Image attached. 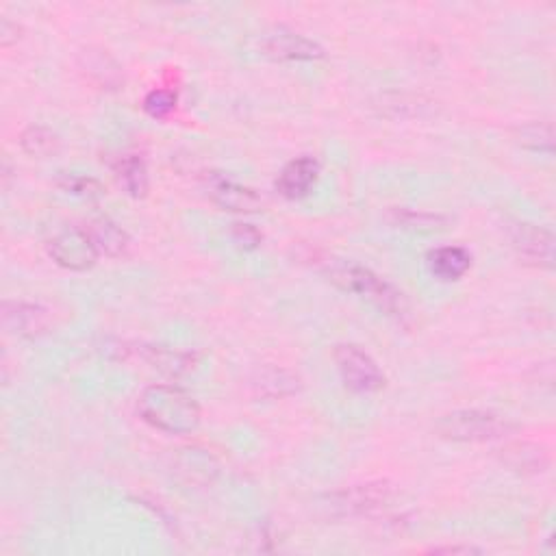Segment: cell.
<instances>
[{
  "instance_id": "obj_1",
  "label": "cell",
  "mask_w": 556,
  "mask_h": 556,
  "mask_svg": "<svg viewBox=\"0 0 556 556\" xmlns=\"http://www.w3.org/2000/svg\"><path fill=\"white\" fill-rule=\"evenodd\" d=\"M142 420L166 435H189L200 426L198 402L176 385H150L137 400Z\"/></svg>"
},
{
  "instance_id": "obj_2",
  "label": "cell",
  "mask_w": 556,
  "mask_h": 556,
  "mask_svg": "<svg viewBox=\"0 0 556 556\" xmlns=\"http://www.w3.org/2000/svg\"><path fill=\"white\" fill-rule=\"evenodd\" d=\"M328 281L344 289L348 294H355L363 300H368L376 309L385 311L394 318H404L409 311L407 298L394 285H389L385 278L374 274L372 270L363 268L357 263H333L326 270Z\"/></svg>"
},
{
  "instance_id": "obj_3",
  "label": "cell",
  "mask_w": 556,
  "mask_h": 556,
  "mask_svg": "<svg viewBox=\"0 0 556 556\" xmlns=\"http://www.w3.org/2000/svg\"><path fill=\"white\" fill-rule=\"evenodd\" d=\"M513 428L515 426L509 424L498 413L480 409L452 411L437 422V433L441 437L450 441H461V444H487V441H498L507 437Z\"/></svg>"
},
{
  "instance_id": "obj_4",
  "label": "cell",
  "mask_w": 556,
  "mask_h": 556,
  "mask_svg": "<svg viewBox=\"0 0 556 556\" xmlns=\"http://www.w3.org/2000/svg\"><path fill=\"white\" fill-rule=\"evenodd\" d=\"M335 363L341 381H344V385L350 391H357V394H374V391H381L385 387V374L368 352H363L359 346H337Z\"/></svg>"
},
{
  "instance_id": "obj_5",
  "label": "cell",
  "mask_w": 556,
  "mask_h": 556,
  "mask_svg": "<svg viewBox=\"0 0 556 556\" xmlns=\"http://www.w3.org/2000/svg\"><path fill=\"white\" fill-rule=\"evenodd\" d=\"M48 255L61 268L72 270V272H85L94 268L98 259V248L92 242L87 229H79V226H68V229L59 231L53 239L48 242Z\"/></svg>"
},
{
  "instance_id": "obj_6",
  "label": "cell",
  "mask_w": 556,
  "mask_h": 556,
  "mask_svg": "<svg viewBox=\"0 0 556 556\" xmlns=\"http://www.w3.org/2000/svg\"><path fill=\"white\" fill-rule=\"evenodd\" d=\"M257 50L274 61H315L324 57V48L318 42L287 29H274L261 35Z\"/></svg>"
},
{
  "instance_id": "obj_7",
  "label": "cell",
  "mask_w": 556,
  "mask_h": 556,
  "mask_svg": "<svg viewBox=\"0 0 556 556\" xmlns=\"http://www.w3.org/2000/svg\"><path fill=\"white\" fill-rule=\"evenodd\" d=\"M511 246L524 263L550 270L554 265V235L541 226L517 222L509 231Z\"/></svg>"
},
{
  "instance_id": "obj_8",
  "label": "cell",
  "mask_w": 556,
  "mask_h": 556,
  "mask_svg": "<svg viewBox=\"0 0 556 556\" xmlns=\"http://www.w3.org/2000/svg\"><path fill=\"white\" fill-rule=\"evenodd\" d=\"M389 500H391V487L387 483L359 485L328 496L326 509L333 515H361L385 507Z\"/></svg>"
},
{
  "instance_id": "obj_9",
  "label": "cell",
  "mask_w": 556,
  "mask_h": 556,
  "mask_svg": "<svg viewBox=\"0 0 556 556\" xmlns=\"http://www.w3.org/2000/svg\"><path fill=\"white\" fill-rule=\"evenodd\" d=\"M120 357H137L142 363H146L150 370H155L163 376L179 378L192 372L196 368V357L189 352H179L161 346H135V348H118Z\"/></svg>"
},
{
  "instance_id": "obj_10",
  "label": "cell",
  "mask_w": 556,
  "mask_h": 556,
  "mask_svg": "<svg viewBox=\"0 0 556 556\" xmlns=\"http://www.w3.org/2000/svg\"><path fill=\"white\" fill-rule=\"evenodd\" d=\"M3 326L14 337L35 339L50 328V315L44 307L31 305V302H5Z\"/></svg>"
},
{
  "instance_id": "obj_11",
  "label": "cell",
  "mask_w": 556,
  "mask_h": 556,
  "mask_svg": "<svg viewBox=\"0 0 556 556\" xmlns=\"http://www.w3.org/2000/svg\"><path fill=\"white\" fill-rule=\"evenodd\" d=\"M318 176H320L318 159L302 155L294 161H289L283 168V172L278 174L276 189L278 194L287 200H300L311 192V187L315 183H318Z\"/></svg>"
},
{
  "instance_id": "obj_12",
  "label": "cell",
  "mask_w": 556,
  "mask_h": 556,
  "mask_svg": "<svg viewBox=\"0 0 556 556\" xmlns=\"http://www.w3.org/2000/svg\"><path fill=\"white\" fill-rule=\"evenodd\" d=\"M209 198L213 205L233 213H255L263 207V200L255 189L222 179V176L209 183Z\"/></svg>"
},
{
  "instance_id": "obj_13",
  "label": "cell",
  "mask_w": 556,
  "mask_h": 556,
  "mask_svg": "<svg viewBox=\"0 0 556 556\" xmlns=\"http://www.w3.org/2000/svg\"><path fill=\"white\" fill-rule=\"evenodd\" d=\"M472 268V255L461 246H444L428 252V270L439 281H459Z\"/></svg>"
},
{
  "instance_id": "obj_14",
  "label": "cell",
  "mask_w": 556,
  "mask_h": 556,
  "mask_svg": "<svg viewBox=\"0 0 556 556\" xmlns=\"http://www.w3.org/2000/svg\"><path fill=\"white\" fill-rule=\"evenodd\" d=\"M92 242L96 244L100 255L107 257H122L129 250V235H126L116 222L109 218H96L87 224Z\"/></svg>"
},
{
  "instance_id": "obj_15",
  "label": "cell",
  "mask_w": 556,
  "mask_h": 556,
  "mask_svg": "<svg viewBox=\"0 0 556 556\" xmlns=\"http://www.w3.org/2000/svg\"><path fill=\"white\" fill-rule=\"evenodd\" d=\"M502 459L504 463H509L515 472H530V474H539L546 467L548 459L543 448L535 446V444H511L507 450H502Z\"/></svg>"
},
{
  "instance_id": "obj_16",
  "label": "cell",
  "mask_w": 556,
  "mask_h": 556,
  "mask_svg": "<svg viewBox=\"0 0 556 556\" xmlns=\"http://www.w3.org/2000/svg\"><path fill=\"white\" fill-rule=\"evenodd\" d=\"M116 176L122 185V189L133 198H144L148 194V172H146V163L131 155L124 157L118 168H116Z\"/></svg>"
},
{
  "instance_id": "obj_17",
  "label": "cell",
  "mask_w": 556,
  "mask_h": 556,
  "mask_svg": "<svg viewBox=\"0 0 556 556\" xmlns=\"http://www.w3.org/2000/svg\"><path fill=\"white\" fill-rule=\"evenodd\" d=\"M20 146L27 155L44 159L55 155L59 150V137L55 131H50L48 126L33 124L29 129H24L20 135Z\"/></svg>"
},
{
  "instance_id": "obj_18",
  "label": "cell",
  "mask_w": 556,
  "mask_h": 556,
  "mask_svg": "<svg viewBox=\"0 0 556 556\" xmlns=\"http://www.w3.org/2000/svg\"><path fill=\"white\" fill-rule=\"evenodd\" d=\"M517 144L533 153H552L554 150V129L550 122H528L515 131Z\"/></svg>"
},
{
  "instance_id": "obj_19",
  "label": "cell",
  "mask_w": 556,
  "mask_h": 556,
  "mask_svg": "<svg viewBox=\"0 0 556 556\" xmlns=\"http://www.w3.org/2000/svg\"><path fill=\"white\" fill-rule=\"evenodd\" d=\"M255 387L265 396L283 398L287 394H294V391L298 389V378L292 376L289 372H285V370H281V368H278V370L268 368L265 372H261Z\"/></svg>"
},
{
  "instance_id": "obj_20",
  "label": "cell",
  "mask_w": 556,
  "mask_h": 556,
  "mask_svg": "<svg viewBox=\"0 0 556 556\" xmlns=\"http://www.w3.org/2000/svg\"><path fill=\"white\" fill-rule=\"evenodd\" d=\"M396 224L402 229L417 231V233H433V231H444L446 229V218L433 216V213H415L407 209L394 211Z\"/></svg>"
},
{
  "instance_id": "obj_21",
  "label": "cell",
  "mask_w": 556,
  "mask_h": 556,
  "mask_svg": "<svg viewBox=\"0 0 556 556\" xmlns=\"http://www.w3.org/2000/svg\"><path fill=\"white\" fill-rule=\"evenodd\" d=\"M176 100H179V96L172 90H153L144 98V111L150 118H168L176 109Z\"/></svg>"
},
{
  "instance_id": "obj_22",
  "label": "cell",
  "mask_w": 556,
  "mask_h": 556,
  "mask_svg": "<svg viewBox=\"0 0 556 556\" xmlns=\"http://www.w3.org/2000/svg\"><path fill=\"white\" fill-rule=\"evenodd\" d=\"M59 187L63 192L83 196V198H98L103 196V187L98 181L87 179V176H77V174H66L63 179H59Z\"/></svg>"
},
{
  "instance_id": "obj_23",
  "label": "cell",
  "mask_w": 556,
  "mask_h": 556,
  "mask_svg": "<svg viewBox=\"0 0 556 556\" xmlns=\"http://www.w3.org/2000/svg\"><path fill=\"white\" fill-rule=\"evenodd\" d=\"M231 237H233V242L244 250L257 248L261 244V239H263L255 226H250V224H235L233 231H231Z\"/></svg>"
},
{
  "instance_id": "obj_24",
  "label": "cell",
  "mask_w": 556,
  "mask_h": 556,
  "mask_svg": "<svg viewBox=\"0 0 556 556\" xmlns=\"http://www.w3.org/2000/svg\"><path fill=\"white\" fill-rule=\"evenodd\" d=\"M20 37H22L20 24L11 22L9 18H3V20H0V46H3V48L14 46V44H18Z\"/></svg>"
},
{
  "instance_id": "obj_25",
  "label": "cell",
  "mask_w": 556,
  "mask_h": 556,
  "mask_svg": "<svg viewBox=\"0 0 556 556\" xmlns=\"http://www.w3.org/2000/svg\"><path fill=\"white\" fill-rule=\"evenodd\" d=\"M433 554H441V552H446V554H472V552H480L472 546H441V548H433L431 550Z\"/></svg>"
}]
</instances>
